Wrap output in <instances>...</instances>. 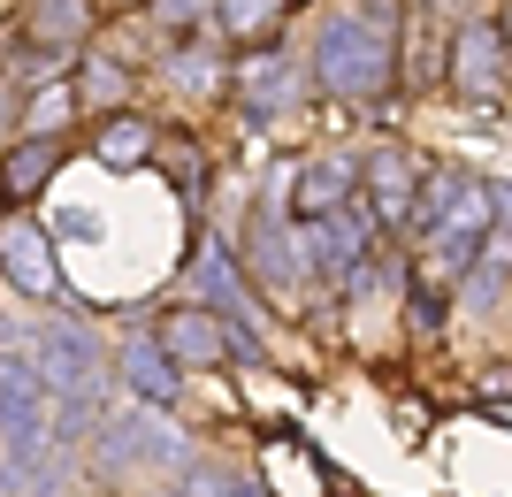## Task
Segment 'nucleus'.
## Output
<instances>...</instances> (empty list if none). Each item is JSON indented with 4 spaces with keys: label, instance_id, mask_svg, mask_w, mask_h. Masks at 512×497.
Instances as JSON below:
<instances>
[{
    "label": "nucleus",
    "instance_id": "nucleus-1",
    "mask_svg": "<svg viewBox=\"0 0 512 497\" xmlns=\"http://www.w3.org/2000/svg\"><path fill=\"white\" fill-rule=\"evenodd\" d=\"M406 230L421 245V276L428 283H459L467 260H482V245L505 230V184L474 169H436L413 184Z\"/></svg>",
    "mask_w": 512,
    "mask_h": 497
},
{
    "label": "nucleus",
    "instance_id": "nucleus-2",
    "mask_svg": "<svg viewBox=\"0 0 512 497\" xmlns=\"http://www.w3.org/2000/svg\"><path fill=\"white\" fill-rule=\"evenodd\" d=\"M306 77L329 100L375 108L390 92V77H398V0H344L337 16H321Z\"/></svg>",
    "mask_w": 512,
    "mask_h": 497
},
{
    "label": "nucleus",
    "instance_id": "nucleus-3",
    "mask_svg": "<svg viewBox=\"0 0 512 497\" xmlns=\"http://www.w3.org/2000/svg\"><path fill=\"white\" fill-rule=\"evenodd\" d=\"M31 368H39V383H46V398L54 406H92L100 413V383H107V352H100V337H92L85 322H46L39 329V352H31Z\"/></svg>",
    "mask_w": 512,
    "mask_h": 497
},
{
    "label": "nucleus",
    "instance_id": "nucleus-4",
    "mask_svg": "<svg viewBox=\"0 0 512 497\" xmlns=\"http://www.w3.org/2000/svg\"><path fill=\"white\" fill-rule=\"evenodd\" d=\"M85 436H92V467H100V475H130V467H184V459H192L184 429H169L161 406L115 413V421H100V429H85Z\"/></svg>",
    "mask_w": 512,
    "mask_h": 497
},
{
    "label": "nucleus",
    "instance_id": "nucleus-5",
    "mask_svg": "<svg viewBox=\"0 0 512 497\" xmlns=\"http://www.w3.org/2000/svg\"><path fill=\"white\" fill-rule=\"evenodd\" d=\"M451 85L467 100L505 108V16H467L451 39Z\"/></svg>",
    "mask_w": 512,
    "mask_h": 497
},
{
    "label": "nucleus",
    "instance_id": "nucleus-6",
    "mask_svg": "<svg viewBox=\"0 0 512 497\" xmlns=\"http://www.w3.org/2000/svg\"><path fill=\"white\" fill-rule=\"evenodd\" d=\"M230 92H237V108H245V123H276V115L299 108L306 69L291 62V54H276V46H253V62H237Z\"/></svg>",
    "mask_w": 512,
    "mask_h": 497
},
{
    "label": "nucleus",
    "instance_id": "nucleus-7",
    "mask_svg": "<svg viewBox=\"0 0 512 497\" xmlns=\"http://www.w3.org/2000/svg\"><path fill=\"white\" fill-rule=\"evenodd\" d=\"M0 276L16 283L23 299H62L69 306V283H62V268H54V238L23 215H0Z\"/></svg>",
    "mask_w": 512,
    "mask_h": 497
},
{
    "label": "nucleus",
    "instance_id": "nucleus-8",
    "mask_svg": "<svg viewBox=\"0 0 512 497\" xmlns=\"http://www.w3.org/2000/svg\"><path fill=\"white\" fill-rule=\"evenodd\" d=\"M413 184H421V169H413L406 146H367V153H360V199L375 207V222H383V230H406Z\"/></svg>",
    "mask_w": 512,
    "mask_h": 497
},
{
    "label": "nucleus",
    "instance_id": "nucleus-9",
    "mask_svg": "<svg viewBox=\"0 0 512 497\" xmlns=\"http://www.w3.org/2000/svg\"><path fill=\"white\" fill-rule=\"evenodd\" d=\"M153 345L169 352L176 368H222V360H230V345H222V314H214V306H199V299L169 306V314H161V329H153Z\"/></svg>",
    "mask_w": 512,
    "mask_h": 497
},
{
    "label": "nucleus",
    "instance_id": "nucleus-10",
    "mask_svg": "<svg viewBox=\"0 0 512 497\" xmlns=\"http://www.w3.org/2000/svg\"><path fill=\"white\" fill-rule=\"evenodd\" d=\"M115 383H123L138 406H176L184 368H176L169 352L153 345V329H138V337H123V345H115Z\"/></svg>",
    "mask_w": 512,
    "mask_h": 497
},
{
    "label": "nucleus",
    "instance_id": "nucleus-11",
    "mask_svg": "<svg viewBox=\"0 0 512 497\" xmlns=\"http://www.w3.org/2000/svg\"><path fill=\"white\" fill-rule=\"evenodd\" d=\"M352 184H360V153H314L299 169H283V207L291 215H329Z\"/></svg>",
    "mask_w": 512,
    "mask_h": 497
},
{
    "label": "nucleus",
    "instance_id": "nucleus-12",
    "mask_svg": "<svg viewBox=\"0 0 512 497\" xmlns=\"http://www.w3.org/2000/svg\"><path fill=\"white\" fill-rule=\"evenodd\" d=\"M184 299H214V314H253V291H245V268H237V245H199L192 268L176 276Z\"/></svg>",
    "mask_w": 512,
    "mask_h": 497
},
{
    "label": "nucleus",
    "instance_id": "nucleus-13",
    "mask_svg": "<svg viewBox=\"0 0 512 497\" xmlns=\"http://www.w3.org/2000/svg\"><path fill=\"white\" fill-rule=\"evenodd\" d=\"M54 169H62V138H31L23 130L16 146L0 153V199H39L54 184Z\"/></svg>",
    "mask_w": 512,
    "mask_h": 497
},
{
    "label": "nucleus",
    "instance_id": "nucleus-14",
    "mask_svg": "<svg viewBox=\"0 0 512 497\" xmlns=\"http://www.w3.org/2000/svg\"><path fill=\"white\" fill-rule=\"evenodd\" d=\"M153 146H161V130L146 123V115H100V130H92V161H107V169H146Z\"/></svg>",
    "mask_w": 512,
    "mask_h": 497
},
{
    "label": "nucleus",
    "instance_id": "nucleus-15",
    "mask_svg": "<svg viewBox=\"0 0 512 497\" xmlns=\"http://www.w3.org/2000/svg\"><path fill=\"white\" fill-rule=\"evenodd\" d=\"M214 16H222V39H237L245 54H253V46H276L291 0H214Z\"/></svg>",
    "mask_w": 512,
    "mask_h": 497
},
{
    "label": "nucleus",
    "instance_id": "nucleus-16",
    "mask_svg": "<svg viewBox=\"0 0 512 497\" xmlns=\"http://www.w3.org/2000/svg\"><path fill=\"white\" fill-rule=\"evenodd\" d=\"M77 92H69V77H46V85L23 92V108H16V130H31V138H62L69 123H77Z\"/></svg>",
    "mask_w": 512,
    "mask_h": 497
},
{
    "label": "nucleus",
    "instance_id": "nucleus-17",
    "mask_svg": "<svg viewBox=\"0 0 512 497\" xmlns=\"http://www.w3.org/2000/svg\"><path fill=\"white\" fill-rule=\"evenodd\" d=\"M85 31H92V8H85V0H31V46L69 54V46H85Z\"/></svg>",
    "mask_w": 512,
    "mask_h": 497
},
{
    "label": "nucleus",
    "instance_id": "nucleus-18",
    "mask_svg": "<svg viewBox=\"0 0 512 497\" xmlns=\"http://www.w3.org/2000/svg\"><path fill=\"white\" fill-rule=\"evenodd\" d=\"M69 69H77V85H69V92H77V108H85V115H107V108H123V100H130V69L123 62L92 54V62H69Z\"/></svg>",
    "mask_w": 512,
    "mask_h": 497
},
{
    "label": "nucleus",
    "instance_id": "nucleus-19",
    "mask_svg": "<svg viewBox=\"0 0 512 497\" xmlns=\"http://www.w3.org/2000/svg\"><path fill=\"white\" fill-rule=\"evenodd\" d=\"M184 497H260V482L237 475L230 459H184Z\"/></svg>",
    "mask_w": 512,
    "mask_h": 497
},
{
    "label": "nucleus",
    "instance_id": "nucleus-20",
    "mask_svg": "<svg viewBox=\"0 0 512 497\" xmlns=\"http://www.w3.org/2000/svg\"><path fill=\"white\" fill-rule=\"evenodd\" d=\"M161 161H169V176L184 184V207L199 215V192H207V153H199V138H176V146H153Z\"/></svg>",
    "mask_w": 512,
    "mask_h": 497
},
{
    "label": "nucleus",
    "instance_id": "nucleus-21",
    "mask_svg": "<svg viewBox=\"0 0 512 497\" xmlns=\"http://www.w3.org/2000/svg\"><path fill=\"white\" fill-rule=\"evenodd\" d=\"M16 108H23V85H8V69H0V138L16 130Z\"/></svg>",
    "mask_w": 512,
    "mask_h": 497
},
{
    "label": "nucleus",
    "instance_id": "nucleus-22",
    "mask_svg": "<svg viewBox=\"0 0 512 497\" xmlns=\"http://www.w3.org/2000/svg\"><path fill=\"white\" fill-rule=\"evenodd\" d=\"M161 497H184V490H161Z\"/></svg>",
    "mask_w": 512,
    "mask_h": 497
}]
</instances>
